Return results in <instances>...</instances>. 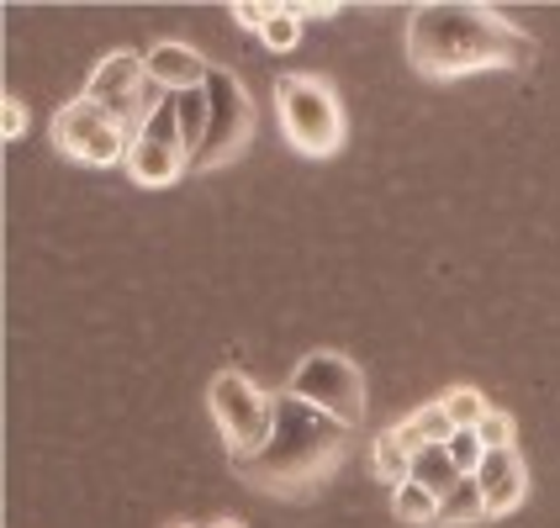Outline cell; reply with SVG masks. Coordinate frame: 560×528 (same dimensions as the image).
<instances>
[{
    "instance_id": "1",
    "label": "cell",
    "mask_w": 560,
    "mask_h": 528,
    "mask_svg": "<svg viewBox=\"0 0 560 528\" xmlns=\"http://www.w3.org/2000/svg\"><path fill=\"white\" fill-rule=\"evenodd\" d=\"M407 59L429 80H460L481 69H524L534 43L487 5H423L407 16Z\"/></svg>"
},
{
    "instance_id": "2",
    "label": "cell",
    "mask_w": 560,
    "mask_h": 528,
    "mask_svg": "<svg viewBox=\"0 0 560 528\" xmlns=\"http://www.w3.org/2000/svg\"><path fill=\"white\" fill-rule=\"evenodd\" d=\"M349 449V423L328 418L307 407L302 397L280 391L276 397V429H270V444L238 466V476L259 486V492H276V497H302L317 481H328L334 466Z\"/></svg>"
},
{
    "instance_id": "3",
    "label": "cell",
    "mask_w": 560,
    "mask_h": 528,
    "mask_svg": "<svg viewBox=\"0 0 560 528\" xmlns=\"http://www.w3.org/2000/svg\"><path fill=\"white\" fill-rule=\"evenodd\" d=\"M276 117L291 138V149L307 159H334L343 149V106L328 80L317 74H280Z\"/></svg>"
},
{
    "instance_id": "4",
    "label": "cell",
    "mask_w": 560,
    "mask_h": 528,
    "mask_svg": "<svg viewBox=\"0 0 560 528\" xmlns=\"http://www.w3.org/2000/svg\"><path fill=\"white\" fill-rule=\"evenodd\" d=\"M207 407H212L222 438H228V455H233L238 466L254 460V455L270 444V429H276V397H265L249 375H238V371L212 375Z\"/></svg>"
},
{
    "instance_id": "5",
    "label": "cell",
    "mask_w": 560,
    "mask_h": 528,
    "mask_svg": "<svg viewBox=\"0 0 560 528\" xmlns=\"http://www.w3.org/2000/svg\"><path fill=\"white\" fill-rule=\"evenodd\" d=\"M201 91H207V143L190 159V169H228L254 143V101L238 85V74L218 69V63H212Z\"/></svg>"
},
{
    "instance_id": "6",
    "label": "cell",
    "mask_w": 560,
    "mask_h": 528,
    "mask_svg": "<svg viewBox=\"0 0 560 528\" xmlns=\"http://www.w3.org/2000/svg\"><path fill=\"white\" fill-rule=\"evenodd\" d=\"M291 397H302L307 407H317V412H328V418H339V423H360L365 418V375L354 371V360H343V354H334V349H317V354H307L296 371H291V386H285Z\"/></svg>"
},
{
    "instance_id": "7",
    "label": "cell",
    "mask_w": 560,
    "mask_h": 528,
    "mask_svg": "<svg viewBox=\"0 0 560 528\" xmlns=\"http://www.w3.org/2000/svg\"><path fill=\"white\" fill-rule=\"evenodd\" d=\"M54 143H59V154L80 159V164H127L132 154V132L85 95L69 101L54 117Z\"/></svg>"
},
{
    "instance_id": "8",
    "label": "cell",
    "mask_w": 560,
    "mask_h": 528,
    "mask_svg": "<svg viewBox=\"0 0 560 528\" xmlns=\"http://www.w3.org/2000/svg\"><path fill=\"white\" fill-rule=\"evenodd\" d=\"M190 169V149L180 138V117H175V95L164 101L154 122L132 138V154H127V175L138 186H175Z\"/></svg>"
},
{
    "instance_id": "9",
    "label": "cell",
    "mask_w": 560,
    "mask_h": 528,
    "mask_svg": "<svg viewBox=\"0 0 560 528\" xmlns=\"http://www.w3.org/2000/svg\"><path fill=\"white\" fill-rule=\"evenodd\" d=\"M143 80H149V69L138 54H106V59L95 63L91 85H85V101H95L101 112H112L117 122L132 132L138 122V95H143Z\"/></svg>"
},
{
    "instance_id": "10",
    "label": "cell",
    "mask_w": 560,
    "mask_h": 528,
    "mask_svg": "<svg viewBox=\"0 0 560 528\" xmlns=\"http://www.w3.org/2000/svg\"><path fill=\"white\" fill-rule=\"evenodd\" d=\"M476 486H481V497H487V513H492V518L513 513V507L524 502V486H529L518 449H498V455H487L481 470H476Z\"/></svg>"
},
{
    "instance_id": "11",
    "label": "cell",
    "mask_w": 560,
    "mask_h": 528,
    "mask_svg": "<svg viewBox=\"0 0 560 528\" xmlns=\"http://www.w3.org/2000/svg\"><path fill=\"white\" fill-rule=\"evenodd\" d=\"M143 69H149V80H159L164 91H201L207 74H212V63L201 59L196 48H186V43H154V48L143 54Z\"/></svg>"
},
{
    "instance_id": "12",
    "label": "cell",
    "mask_w": 560,
    "mask_h": 528,
    "mask_svg": "<svg viewBox=\"0 0 560 528\" xmlns=\"http://www.w3.org/2000/svg\"><path fill=\"white\" fill-rule=\"evenodd\" d=\"M412 481H418V486H429V492L444 502L460 481H466V476L455 470V460H450V449H444V444H429V449H418V455H412Z\"/></svg>"
},
{
    "instance_id": "13",
    "label": "cell",
    "mask_w": 560,
    "mask_h": 528,
    "mask_svg": "<svg viewBox=\"0 0 560 528\" xmlns=\"http://www.w3.org/2000/svg\"><path fill=\"white\" fill-rule=\"evenodd\" d=\"M371 466H375V476H381L392 492L412 481V455H407V444L397 438V429H386V434L371 444Z\"/></svg>"
},
{
    "instance_id": "14",
    "label": "cell",
    "mask_w": 560,
    "mask_h": 528,
    "mask_svg": "<svg viewBox=\"0 0 560 528\" xmlns=\"http://www.w3.org/2000/svg\"><path fill=\"white\" fill-rule=\"evenodd\" d=\"M481 518H492V513H487V497H481L476 476H466L450 497L439 502V528H466V524H481Z\"/></svg>"
},
{
    "instance_id": "15",
    "label": "cell",
    "mask_w": 560,
    "mask_h": 528,
    "mask_svg": "<svg viewBox=\"0 0 560 528\" xmlns=\"http://www.w3.org/2000/svg\"><path fill=\"white\" fill-rule=\"evenodd\" d=\"M175 117H180V138L196 159L207 143V91H175Z\"/></svg>"
},
{
    "instance_id": "16",
    "label": "cell",
    "mask_w": 560,
    "mask_h": 528,
    "mask_svg": "<svg viewBox=\"0 0 560 528\" xmlns=\"http://www.w3.org/2000/svg\"><path fill=\"white\" fill-rule=\"evenodd\" d=\"M392 507H397L402 524H439V497L429 486H418V481L397 486V492H392Z\"/></svg>"
},
{
    "instance_id": "17",
    "label": "cell",
    "mask_w": 560,
    "mask_h": 528,
    "mask_svg": "<svg viewBox=\"0 0 560 528\" xmlns=\"http://www.w3.org/2000/svg\"><path fill=\"white\" fill-rule=\"evenodd\" d=\"M302 11L296 5H270V22H265V32H259V43L265 48H276V54H285V48H296L302 43Z\"/></svg>"
},
{
    "instance_id": "18",
    "label": "cell",
    "mask_w": 560,
    "mask_h": 528,
    "mask_svg": "<svg viewBox=\"0 0 560 528\" xmlns=\"http://www.w3.org/2000/svg\"><path fill=\"white\" fill-rule=\"evenodd\" d=\"M444 412H450V423H455V429H476V423H481V418H487L492 407H487V397H481V391H470V386H455V391L444 397Z\"/></svg>"
},
{
    "instance_id": "19",
    "label": "cell",
    "mask_w": 560,
    "mask_h": 528,
    "mask_svg": "<svg viewBox=\"0 0 560 528\" xmlns=\"http://www.w3.org/2000/svg\"><path fill=\"white\" fill-rule=\"evenodd\" d=\"M407 423L418 429V438H423V444H450V438L460 434V429L450 423V412H444V402H434V407H418V412H412Z\"/></svg>"
},
{
    "instance_id": "20",
    "label": "cell",
    "mask_w": 560,
    "mask_h": 528,
    "mask_svg": "<svg viewBox=\"0 0 560 528\" xmlns=\"http://www.w3.org/2000/svg\"><path fill=\"white\" fill-rule=\"evenodd\" d=\"M444 449H450V460H455V470H460V476H476V470H481V460H487V449H481L476 429H460V434L450 438Z\"/></svg>"
},
{
    "instance_id": "21",
    "label": "cell",
    "mask_w": 560,
    "mask_h": 528,
    "mask_svg": "<svg viewBox=\"0 0 560 528\" xmlns=\"http://www.w3.org/2000/svg\"><path fill=\"white\" fill-rule=\"evenodd\" d=\"M476 438H481V449H487V455L513 449V418H508V412H487V418L476 423Z\"/></svg>"
},
{
    "instance_id": "22",
    "label": "cell",
    "mask_w": 560,
    "mask_h": 528,
    "mask_svg": "<svg viewBox=\"0 0 560 528\" xmlns=\"http://www.w3.org/2000/svg\"><path fill=\"white\" fill-rule=\"evenodd\" d=\"M0 132H5V138H22V132H27V106H22L16 95H5V106H0Z\"/></svg>"
},
{
    "instance_id": "23",
    "label": "cell",
    "mask_w": 560,
    "mask_h": 528,
    "mask_svg": "<svg viewBox=\"0 0 560 528\" xmlns=\"http://www.w3.org/2000/svg\"><path fill=\"white\" fill-rule=\"evenodd\" d=\"M233 22H238V27H249V32H265L270 5H238V11H233Z\"/></svg>"
},
{
    "instance_id": "24",
    "label": "cell",
    "mask_w": 560,
    "mask_h": 528,
    "mask_svg": "<svg viewBox=\"0 0 560 528\" xmlns=\"http://www.w3.org/2000/svg\"><path fill=\"white\" fill-rule=\"evenodd\" d=\"M218 528H244V524H218Z\"/></svg>"
}]
</instances>
